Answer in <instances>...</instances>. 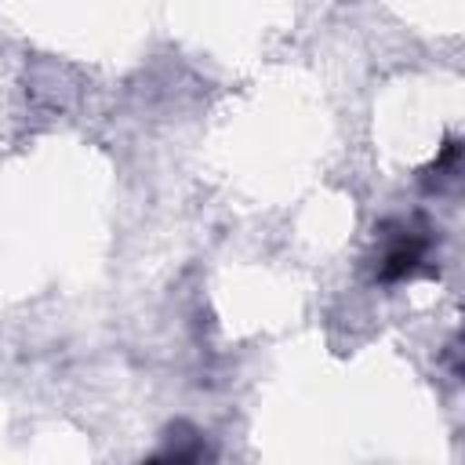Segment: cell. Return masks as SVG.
Masks as SVG:
<instances>
[{
	"mask_svg": "<svg viewBox=\"0 0 465 465\" xmlns=\"http://www.w3.org/2000/svg\"><path fill=\"white\" fill-rule=\"evenodd\" d=\"M425 247H429V240H425L421 232L403 229V232L385 247L381 265H378V280L392 283V280H403V276L418 272V265L425 262Z\"/></svg>",
	"mask_w": 465,
	"mask_h": 465,
	"instance_id": "cell-1",
	"label": "cell"
}]
</instances>
